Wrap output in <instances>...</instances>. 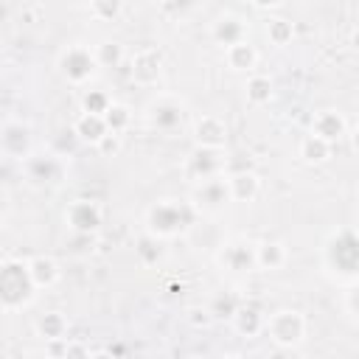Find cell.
I'll return each instance as SVG.
<instances>
[{"label": "cell", "mask_w": 359, "mask_h": 359, "mask_svg": "<svg viewBox=\"0 0 359 359\" xmlns=\"http://www.w3.org/2000/svg\"><path fill=\"white\" fill-rule=\"evenodd\" d=\"M36 283L28 272V261L6 255L0 264V297H3V309L6 311H17L22 306H28L34 300Z\"/></svg>", "instance_id": "1"}, {"label": "cell", "mask_w": 359, "mask_h": 359, "mask_svg": "<svg viewBox=\"0 0 359 359\" xmlns=\"http://www.w3.org/2000/svg\"><path fill=\"white\" fill-rule=\"evenodd\" d=\"M196 216V208L191 202H177V199H160L149 208L146 213V230L154 233L157 238H174L182 230L191 227Z\"/></svg>", "instance_id": "2"}, {"label": "cell", "mask_w": 359, "mask_h": 359, "mask_svg": "<svg viewBox=\"0 0 359 359\" xmlns=\"http://www.w3.org/2000/svg\"><path fill=\"white\" fill-rule=\"evenodd\" d=\"M59 73L70 81V84H87L93 76H95V70L101 67L98 65V59H95V50H90L87 45H81V42H76V45H67L62 53H59Z\"/></svg>", "instance_id": "3"}, {"label": "cell", "mask_w": 359, "mask_h": 359, "mask_svg": "<svg viewBox=\"0 0 359 359\" xmlns=\"http://www.w3.org/2000/svg\"><path fill=\"white\" fill-rule=\"evenodd\" d=\"M269 339L280 348H292L297 345L303 337H306V317L297 311V309H280L275 311L269 320H266V328Z\"/></svg>", "instance_id": "4"}, {"label": "cell", "mask_w": 359, "mask_h": 359, "mask_svg": "<svg viewBox=\"0 0 359 359\" xmlns=\"http://www.w3.org/2000/svg\"><path fill=\"white\" fill-rule=\"evenodd\" d=\"M328 266H334L339 275H359V238L353 233H337L328 238L325 247Z\"/></svg>", "instance_id": "5"}, {"label": "cell", "mask_w": 359, "mask_h": 359, "mask_svg": "<svg viewBox=\"0 0 359 359\" xmlns=\"http://www.w3.org/2000/svg\"><path fill=\"white\" fill-rule=\"evenodd\" d=\"M185 118V107L182 101H177L174 95H157L149 107H146V123L163 135H171L180 129Z\"/></svg>", "instance_id": "6"}, {"label": "cell", "mask_w": 359, "mask_h": 359, "mask_svg": "<svg viewBox=\"0 0 359 359\" xmlns=\"http://www.w3.org/2000/svg\"><path fill=\"white\" fill-rule=\"evenodd\" d=\"M230 199V188H227V177H210L194 185L191 191V205L196 208V213H219Z\"/></svg>", "instance_id": "7"}, {"label": "cell", "mask_w": 359, "mask_h": 359, "mask_svg": "<svg viewBox=\"0 0 359 359\" xmlns=\"http://www.w3.org/2000/svg\"><path fill=\"white\" fill-rule=\"evenodd\" d=\"M216 261L230 275H247V272H252L258 266V261H255V244H250L247 238H230L227 244H222Z\"/></svg>", "instance_id": "8"}, {"label": "cell", "mask_w": 359, "mask_h": 359, "mask_svg": "<svg viewBox=\"0 0 359 359\" xmlns=\"http://www.w3.org/2000/svg\"><path fill=\"white\" fill-rule=\"evenodd\" d=\"M224 165H227V160H224L222 149L196 146L188 154V160H185V174H188V180L202 182V180H210V177H222L224 174Z\"/></svg>", "instance_id": "9"}, {"label": "cell", "mask_w": 359, "mask_h": 359, "mask_svg": "<svg viewBox=\"0 0 359 359\" xmlns=\"http://www.w3.org/2000/svg\"><path fill=\"white\" fill-rule=\"evenodd\" d=\"M65 222L76 236H93L104 222V210L93 199H73L65 210Z\"/></svg>", "instance_id": "10"}, {"label": "cell", "mask_w": 359, "mask_h": 359, "mask_svg": "<svg viewBox=\"0 0 359 359\" xmlns=\"http://www.w3.org/2000/svg\"><path fill=\"white\" fill-rule=\"evenodd\" d=\"M163 73V53L157 48H137L129 56V76L140 87H154Z\"/></svg>", "instance_id": "11"}, {"label": "cell", "mask_w": 359, "mask_h": 359, "mask_svg": "<svg viewBox=\"0 0 359 359\" xmlns=\"http://www.w3.org/2000/svg\"><path fill=\"white\" fill-rule=\"evenodd\" d=\"M0 149L8 160H25L31 157V126L22 123V121H3V129H0Z\"/></svg>", "instance_id": "12"}, {"label": "cell", "mask_w": 359, "mask_h": 359, "mask_svg": "<svg viewBox=\"0 0 359 359\" xmlns=\"http://www.w3.org/2000/svg\"><path fill=\"white\" fill-rule=\"evenodd\" d=\"M22 168H25V177L36 185H56L62 180V160L56 154H34L22 160Z\"/></svg>", "instance_id": "13"}, {"label": "cell", "mask_w": 359, "mask_h": 359, "mask_svg": "<svg viewBox=\"0 0 359 359\" xmlns=\"http://www.w3.org/2000/svg\"><path fill=\"white\" fill-rule=\"evenodd\" d=\"M194 140L196 146H208V149H224L227 143V126L219 115H202L194 121Z\"/></svg>", "instance_id": "14"}, {"label": "cell", "mask_w": 359, "mask_h": 359, "mask_svg": "<svg viewBox=\"0 0 359 359\" xmlns=\"http://www.w3.org/2000/svg\"><path fill=\"white\" fill-rule=\"evenodd\" d=\"M210 36H213L216 45L230 48V45H236V42H241L247 36V22L238 14H222L210 25Z\"/></svg>", "instance_id": "15"}, {"label": "cell", "mask_w": 359, "mask_h": 359, "mask_svg": "<svg viewBox=\"0 0 359 359\" xmlns=\"http://www.w3.org/2000/svg\"><path fill=\"white\" fill-rule=\"evenodd\" d=\"M311 132L328 143H337L339 137L348 135V123L345 118L337 112V109H320L314 118H311Z\"/></svg>", "instance_id": "16"}, {"label": "cell", "mask_w": 359, "mask_h": 359, "mask_svg": "<svg viewBox=\"0 0 359 359\" xmlns=\"http://www.w3.org/2000/svg\"><path fill=\"white\" fill-rule=\"evenodd\" d=\"M73 132H76V140L90 143V146H98V143L107 137L109 126H107V118H104V115L81 112V115L76 118V123H73Z\"/></svg>", "instance_id": "17"}, {"label": "cell", "mask_w": 359, "mask_h": 359, "mask_svg": "<svg viewBox=\"0 0 359 359\" xmlns=\"http://www.w3.org/2000/svg\"><path fill=\"white\" fill-rule=\"evenodd\" d=\"M227 188H230L233 202H252L261 191V180L252 168H241V171H233L227 177Z\"/></svg>", "instance_id": "18"}, {"label": "cell", "mask_w": 359, "mask_h": 359, "mask_svg": "<svg viewBox=\"0 0 359 359\" xmlns=\"http://www.w3.org/2000/svg\"><path fill=\"white\" fill-rule=\"evenodd\" d=\"M28 272H31L36 289H50L59 280V275H62L59 264L50 255H34V258H28Z\"/></svg>", "instance_id": "19"}, {"label": "cell", "mask_w": 359, "mask_h": 359, "mask_svg": "<svg viewBox=\"0 0 359 359\" xmlns=\"http://www.w3.org/2000/svg\"><path fill=\"white\" fill-rule=\"evenodd\" d=\"M233 328L241 334V337H258L264 328H266V320L261 314L258 306H238L236 314H233Z\"/></svg>", "instance_id": "20"}, {"label": "cell", "mask_w": 359, "mask_h": 359, "mask_svg": "<svg viewBox=\"0 0 359 359\" xmlns=\"http://www.w3.org/2000/svg\"><path fill=\"white\" fill-rule=\"evenodd\" d=\"M224 59H227V67H230V70H236V73H250V70L258 65V50H255L247 39H241V42L224 48Z\"/></svg>", "instance_id": "21"}, {"label": "cell", "mask_w": 359, "mask_h": 359, "mask_svg": "<svg viewBox=\"0 0 359 359\" xmlns=\"http://www.w3.org/2000/svg\"><path fill=\"white\" fill-rule=\"evenodd\" d=\"M289 252H286V244L280 241H261L255 244V261H258V269H266V272H275V269H283Z\"/></svg>", "instance_id": "22"}, {"label": "cell", "mask_w": 359, "mask_h": 359, "mask_svg": "<svg viewBox=\"0 0 359 359\" xmlns=\"http://www.w3.org/2000/svg\"><path fill=\"white\" fill-rule=\"evenodd\" d=\"M331 146H334V143H328V140L317 137L314 132H309V135L300 140L297 154H300V160H303V163L317 165V163H325V160L331 157Z\"/></svg>", "instance_id": "23"}, {"label": "cell", "mask_w": 359, "mask_h": 359, "mask_svg": "<svg viewBox=\"0 0 359 359\" xmlns=\"http://www.w3.org/2000/svg\"><path fill=\"white\" fill-rule=\"evenodd\" d=\"M36 334L45 339V342H50V339H65V334H67V317L62 314V311H45V314H39V320H36Z\"/></svg>", "instance_id": "24"}, {"label": "cell", "mask_w": 359, "mask_h": 359, "mask_svg": "<svg viewBox=\"0 0 359 359\" xmlns=\"http://www.w3.org/2000/svg\"><path fill=\"white\" fill-rule=\"evenodd\" d=\"M244 95H247V104H252V107L269 104L272 101V81H269V76L252 73L247 79V84H244Z\"/></svg>", "instance_id": "25"}, {"label": "cell", "mask_w": 359, "mask_h": 359, "mask_svg": "<svg viewBox=\"0 0 359 359\" xmlns=\"http://www.w3.org/2000/svg\"><path fill=\"white\" fill-rule=\"evenodd\" d=\"M264 34H266L269 45L283 48V45L292 42V36H294V25H292L286 17H269L266 25H264Z\"/></svg>", "instance_id": "26"}, {"label": "cell", "mask_w": 359, "mask_h": 359, "mask_svg": "<svg viewBox=\"0 0 359 359\" xmlns=\"http://www.w3.org/2000/svg\"><path fill=\"white\" fill-rule=\"evenodd\" d=\"M135 252H137V258H140V264H143V266H154V264L163 258L160 238H157L154 233H149V230H146V236H140V238L135 241Z\"/></svg>", "instance_id": "27"}, {"label": "cell", "mask_w": 359, "mask_h": 359, "mask_svg": "<svg viewBox=\"0 0 359 359\" xmlns=\"http://www.w3.org/2000/svg\"><path fill=\"white\" fill-rule=\"evenodd\" d=\"M95 59H98L101 67H121L123 59H126V53H123V45L121 42L104 39V42L95 45Z\"/></svg>", "instance_id": "28"}, {"label": "cell", "mask_w": 359, "mask_h": 359, "mask_svg": "<svg viewBox=\"0 0 359 359\" xmlns=\"http://www.w3.org/2000/svg\"><path fill=\"white\" fill-rule=\"evenodd\" d=\"M104 118H107V126H109V132H126V126L132 123V109L126 107V104H115L112 101V107L104 112Z\"/></svg>", "instance_id": "29"}, {"label": "cell", "mask_w": 359, "mask_h": 359, "mask_svg": "<svg viewBox=\"0 0 359 359\" xmlns=\"http://www.w3.org/2000/svg\"><path fill=\"white\" fill-rule=\"evenodd\" d=\"M90 11H93L95 20L109 22V20H118L121 17L123 0H90Z\"/></svg>", "instance_id": "30"}, {"label": "cell", "mask_w": 359, "mask_h": 359, "mask_svg": "<svg viewBox=\"0 0 359 359\" xmlns=\"http://www.w3.org/2000/svg\"><path fill=\"white\" fill-rule=\"evenodd\" d=\"M109 107H112V98H109L104 90H87V93H84V98H81V112L104 115Z\"/></svg>", "instance_id": "31"}, {"label": "cell", "mask_w": 359, "mask_h": 359, "mask_svg": "<svg viewBox=\"0 0 359 359\" xmlns=\"http://www.w3.org/2000/svg\"><path fill=\"white\" fill-rule=\"evenodd\" d=\"M95 149H98L101 154H118V151H121V135H118V132H107V137H104Z\"/></svg>", "instance_id": "32"}, {"label": "cell", "mask_w": 359, "mask_h": 359, "mask_svg": "<svg viewBox=\"0 0 359 359\" xmlns=\"http://www.w3.org/2000/svg\"><path fill=\"white\" fill-rule=\"evenodd\" d=\"M210 309H199V306H194V309H188V323L194 325V328H202V325H208L210 323Z\"/></svg>", "instance_id": "33"}, {"label": "cell", "mask_w": 359, "mask_h": 359, "mask_svg": "<svg viewBox=\"0 0 359 359\" xmlns=\"http://www.w3.org/2000/svg\"><path fill=\"white\" fill-rule=\"evenodd\" d=\"M222 309H224V311H227V317H233V314H236V309H238V306H236V303H233V297H219V300H216V303H213V306H210V314H219V311H222Z\"/></svg>", "instance_id": "34"}, {"label": "cell", "mask_w": 359, "mask_h": 359, "mask_svg": "<svg viewBox=\"0 0 359 359\" xmlns=\"http://www.w3.org/2000/svg\"><path fill=\"white\" fill-rule=\"evenodd\" d=\"M348 306L359 314V286H356V289H351V294H348Z\"/></svg>", "instance_id": "35"}, {"label": "cell", "mask_w": 359, "mask_h": 359, "mask_svg": "<svg viewBox=\"0 0 359 359\" xmlns=\"http://www.w3.org/2000/svg\"><path fill=\"white\" fill-rule=\"evenodd\" d=\"M351 146H353V151L359 154V123L351 129Z\"/></svg>", "instance_id": "36"}, {"label": "cell", "mask_w": 359, "mask_h": 359, "mask_svg": "<svg viewBox=\"0 0 359 359\" xmlns=\"http://www.w3.org/2000/svg\"><path fill=\"white\" fill-rule=\"evenodd\" d=\"M255 8H272V6H278L280 0H250Z\"/></svg>", "instance_id": "37"}, {"label": "cell", "mask_w": 359, "mask_h": 359, "mask_svg": "<svg viewBox=\"0 0 359 359\" xmlns=\"http://www.w3.org/2000/svg\"><path fill=\"white\" fill-rule=\"evenodd\" d=\"M351 48H353V50L359 53V28H356V31L351 34Z\"/></svg>", "instance_id": "38"}]
</instances>
